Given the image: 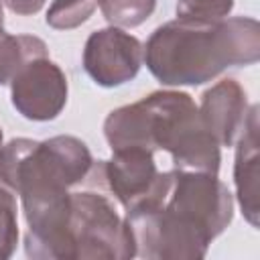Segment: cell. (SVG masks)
Segmentation results:
<instances>
[{"label": "cell", "instance_id": "7c38bea8", "mask_svg": "<svg viewBox=\"0 0 260 260\" xmlns=\"http://www.w3.org/2000/svg\"><path fill=\"white\" fill-rule=\"evenodd\" d=\"M49 57V47L35 35H0V85L10 79L32 59Z\"/></svg>", "mask_w": 260, "mask_h": 260}, {"label": "cell", "instance_id": "30bf717a", "mask_svg": "<svg viewBox=\"0 0 260 260\" xmlns=\"http://www.w3.org/2000/svg\"><path fill=\"white\" fill-rule=\"evenodd\" d=\"M199 118L219 146H234L248 120V95L236 79H221L203 91Z\"/></svg>", "mask_w": 260, "mask_h": 260}, {"label": "cell", "instance_id": "6da1fadb", "mask_svg": "<svg viewBox=\"0 0 260 260\" xmlns=\"http://www.w3.org/2000/svg\"><path fill=\"white\" fill-rule=\"evenodd\" d=\"M260 59V24L252 16L215 22L175 18L148 37L144 61L167 87L203 85L228 67L254 65Z\"/></svg>", "mask_w": 260, "mask_h": 260}, {"label": "cell", "instance_id": "9c48e42d", "mask_svg": "<svg viewBox=\"0 0 260 260\" xmlns=\"http://www.w3.org/2000/svg\"><path fill=\"white\" fill-rule=\"evenodd\" d=\"M108 193L128 211L144 201L156 187L160 171L154 162V152L146 148L112 150L110 160H102Z\"/></svg>", "mask_w": 260, "mask_h": 260}, {"label": "cell", "instance_id": "2e32d148", "mask_svg": "<svg viewBox=\"0 0 260 260\" xmlns=\"http://www.w3.org/2000/svg\"><path fill=\"white\" fill-rule=\"evenodd\" d=\"M16 195L0 187V260L14 254L18 244V213Z\"/></svg>", "mask_w": 260, "mask_h": 260}, {"label": "cell", "instance_id": "5b68a950", "mask_svg": "<svg viewBox=\"0 0 260 260\" xmlns=\"http://www.w3.org/2000/svg\"><path fill=\"white\" fill-rule=\"evenodd\" d=\"M71 193L69 230L75 260H130L136 248L126 219L118 213L108 189L85 183Z\"/></svg>", "mask_w": 260, "mask_h": 260}, {"label": "cell", "instance_id": "8992f818", "mask_svg": "<svg viewBox=\"0 0 260 260\" xmlns=\"http://www.w3.org/2000/svg\"><path fill=\"white\" fill-rule=\"evenodd\" d=\"M165 203L195 219L215 240L232 223L234 195L217 175L173 169V183Z\"/></svg>", "mask_w": 260, "mask_h": 260}, {"label": "cell", "instance_id": "5bb4252c", "mask_svg": "<svg viewBox=\"0 0 260 260\" xmlns=\"http://www.w3.org/2000/svg\"><path fill=\"white\" fill-rule=\"evenodd\" d=\"M95 8L98 0H53L45 22L55 30H71L87 22Z\"/></svg>", "mask_w": 260, "mask_h": 260}, {"label": "cell", "instance_id": "ac0fdd59", "mask_svg": "<svg viewBox=\"0 0 260 260\" xmlns=\"http://www.w3.org/2000/svg\"><path fill=\"white\" fill-rule=\"evenodd\" d=\"M2 4L18 16H30L45 6V0H2Z\"/></svg>", "mask_w": 260, "mask_h": 260}, {"label": "cell", "instance_id": "7a4b0ae2", "mask_svg": "<svg viewBox=\"0 0 260 260\" xmlns=\"http://www.w3.org/2000/svg\"><path fill=\"white\" fill-rule=\"evenodd\" d=\"M104 136L112 150H167L177 171L219 173V144L203 126L187 91L160 89L112 110L104 120Z\"/></svg>", "mask_w": 260, "mask_h": 260}, {"label": "cell", "instance_id": "ba28073f", "mask_svg": "<svg viewBox=\"0 0 260 260\" xmlns=\"http://www.w3.org/2000/svg\"><path fill=\"white\" fill-rule=\"evenodd\" d=\"M144 61V45L118 26L93 30L83 47V69L100 87L132 81Z\"/></svg>", "mask_w": 260, "mask_h": 260}, {"label": "cell", "instance_id": "d6986e66", "mask_svg": "<svg viewBox=\"0 0 260 260\" xmlns=\"http://www.w3.org/2000/svg\"><path fill=\"white\" fill-rule=\"evenodd\" d=\"M4 32V12H2V0H0V35Z\"/></svg>", "mask_w": 260, "mask_h": 260}, {"label": "cell", "instance_id": "e0dca14e", "mask_svg": "<svg viewBox=\"0 0 260 260\" xmlns=\"http://www.w3.org/2000/svg\"><path fill=\"white\" fill-rule=\"evenodd\" d=\"M234 0H177V18L215 22L230 16Z\"/></svg>", "mask_w": 260, "mask_h": 260}, {"label": "cell", "instance_id": "4fadbf2b", "mask_svg": "<svg viewBox=\"0 0 260 260\" xmlns=\"http://www.w3.org/2000/svg\"><path fill=\"white\" fill-rule=\"evenodd\" d=\"M98 8L110 26L136 28L152 16L156 0H98Z\"/></svg>", "mask_w": 260, "mask_h": 260}, {"label": "cell", "instance_id": "3957f363", "mask_svg": "<svg viewBox=\"0 0 260 260\" xmlns=\"http://www.w3.org/2000/svg\"><path fill=\"white\" fill-rule=\"evenodd\" d=\"M93 165L87 144L69 134L37 140L18 169L16 195H20L24 219L65 201L69 189L85 181Z\"/></svg>", "mask_w": 260, "mask_h": 260}, {"label": "cell", "instance_id": "8fae6325", "mask_svg": "<svg viewBox=\"0 0 260 260\" xmlns=\"http://www.w3.org/2000/svg\"><path fill=\"white\" fill-rule=\"evenodd\" d=\"M258 106H250L244 132L236 140L234 158V185L236 197L244 219L258 228L260 203H258V179H260V138H258Z\"/></svg>", "mask_w": 260, "mask_h": 260}, {"label": "cell", "instance_id": "ffe728a7", "mask_svg": "<svg viewBox=\"0 0 260 260\" xmlns=\"http://www.w3.org/2000/svg\"><path fill=\"white\" fill-rule=\"evenodd\" d=\"M4 144V134H2V128H0V146Z\"/></svg>", "mask_w": 260, "mask_h": 260}, {"label": "cell", "instance_id": "277c9868", "mask_svg": "<svg viewBox=\"0 0 260 260\" xmlns=\"http://www.w3.org/2000/svg\"><path fill=\"white\" fill-rule=\"evenodd\" d=\"M136 256L146 260H197L213 238L191 217L173 209L165 199H146L124 211Z\"/></svg>", "mask_w": 260, "mask_h": 260}, {"label": "cell", "instance_id": "9a60e30c", "mask_svg": "<svg viewBox=\"0 0 260 260\" xmlns=\"http://www.w3.org/2000/svg\"><path fill=\"white\" fill-rule=\"evenodd\" d=\"M35 144H37V140H32V138H12L10 142L0 146V187L12 191L16 195L20 162L35 148Z\"/></svg>", "mask_w": 260, "mask_h": 260}, {"label": "cell", "instance_id": "52a82bcc", "mask_svg": "<svg viewBox=\"0 0 260 260\" xmlns=\"http://www.w3.org/2000/svg\"><path fill=\"white\" fill-rule=\"evenodd\" d=\"M69 85L63 69L49 57L28 61L10 79V102L30 122L55 120L67 106Z\"/></svg>", "mask_w": 260, "mask_h": 260}]
</instances>
